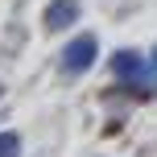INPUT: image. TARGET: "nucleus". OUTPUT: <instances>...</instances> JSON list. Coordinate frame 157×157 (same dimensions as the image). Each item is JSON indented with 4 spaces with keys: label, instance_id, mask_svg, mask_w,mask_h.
Segmentation results:
<instances>
[{
    "label": "nucleus",
    "instance_id": "nucleus-1",
    "mask_svg": "<svg viewBox=\"0 0 157 157\" xmlns=\"http://www.w3.org/2000/svg\"><path fill=\"white\" fill-rule=\"evenodd\" d=\"M112 75H116V83L132 87L136 95H153V91H157V75H153V66L145 62L141 54H132V50L112 54Z\"/></svg>",
    "mask_w": 157,
    "mask_h": 157
},
{
    "label": "nucleus",
    "instance_id": "nucleus-2",
    "mask_svg": "<svg viewBox=\"0 0 157 157\" xmlns=\"http://www.w3.org/2000/svg\"><path fill=\"white\" fill-rule=\"evenodd\" d=\"M95 58H99V41H95L91 33H83V37H75L71 46L62 50V66H66L71 75H83L87 66L95 62Z\"/></svg>",
    "mask_w": 157,
    "mask_h": 157
},
{
    "label": "nucleus",
    "instance_id": "nucleus-3",
    "mask_svg": "<svg viewBox=\"0 0 157 157\" xmlns=\"http://www.w3.org/2000/svg\"><path fill=\"white\" fill-rule=\"evenodd\" d=\"M78 21V4L75 0H54L46 8V29H66V25Z\"/></svg>",
    "mask_w": 157,
    "mask_h": 157
},
{
    "label": "nucleus",
    "instance_id": "nucleus-4",
    "mask_svg": "<svg viewBox=\"0 0 157 157\" xmlns=\"http://www.w3.org/2000/svg\"><path fill=\"white\" fill-rule=\"evenodd\" d=\"M21 153V136L17 132H0V157H17Z\"/></svg>",
    "mask_w": 157,
    "mask_h": 157
},
{
    "label": "nucleus",
    "instance_id": "nucleus-5",
    "mask_svg": "<svg viewBox=\"0 0 157 157\" xmlns=\"http://www.w3.org/2000/svg\"><path fill=\"white\" fill-rule=\"evenodd\" d=\"M153 75H157V66H153Z\"/></svg>",
    "mask_w": 157,
    "mask_h": 157
}]
</instances>
